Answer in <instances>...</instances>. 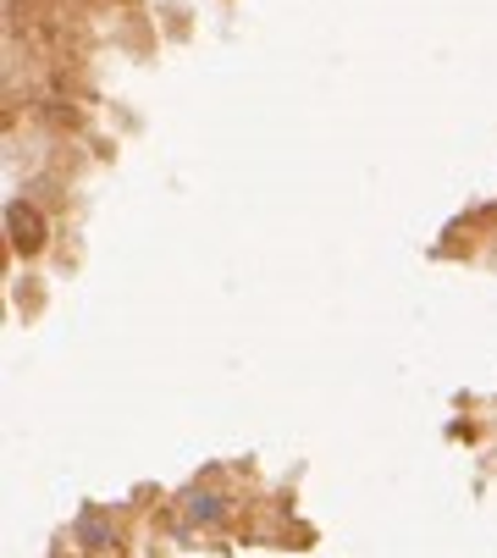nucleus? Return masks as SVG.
<instances>
[{
  "label": "nucleus",
  "instance_id": "f257e3e1",
  "mask_svg": "<svg viewBox=\"0 0 497 558\" xmlns=\"http://www.w3.org/2000/svg\"><path fill=\"white\" fill-rule=\"evenodd\" d=\"M7 232H12V250L34 255V250H45L50 221L34 210V199H12V205H7Z\"/></svg>",
  "mask_w": 497,
  "mask_h": 558
},
{
  "label": "nucleus",
  "instance_id": "f03ea898",
  "mask_svg": "<svg viewBox=\"0 0 497 558\" xmlns=\"http://www.w3.org/2000/svg\"><path fill=\"white\" fill-rule=\"evenodd\" d=\"M183 514H189L194 525H216V520L227 514V504H221V493H199V487H194V493L183 498Z\"/></svg>",
  "mask_w": 497,
  "mask_h": 558
}]
</instances>
